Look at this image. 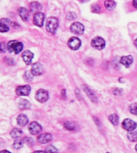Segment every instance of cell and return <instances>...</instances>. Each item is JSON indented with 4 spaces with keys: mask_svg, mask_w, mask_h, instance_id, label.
Masks as SVG:
<instances>
[{
    "mask_svg": "<svg viewBox=\"0 0 137 153\" xmlns=\"http://www.w3.org/2000/svg\"><path fill=\"white\" fill-rule=\"evenodd\" d=\"M7 50H9L11 53H14L15 54L19 53L23 50V45L21 42H19L17 40L10 41L9 42L7 43Z\"/></svg>",
    "mask_w": 137,
    "mask_h": 153,
    "instance_id": "cell-1",
    "label": "cell"
},
{
    "mask_svg": "<svg viewBox=\"0 0 137 153\" xmlns=\"http://www.w3.org/2000/svg\"><path fill=\"white\" fill-rule=\"evenodd\" d=\"M59 26V21L55 17H50L47 19L46 23V29L47 31L50 33H55Z\"/></svg>",
    "mask_w": 137,
    "mask_h": 153,
    "instance_id": "cell-2",
    "label": "cell"
},
{
    "mask_svg": "<svg viewBox=\"0 0 137 153\" xmlns=\"http://www.w3.org/2000/svg\"><path fill=\"white\" fill-rule=\"evenodd\" d=\"M70 30H71V31H72L73 33H75V34L80 35V34H83V33L84 32V26L82 23L76 22H74V23L71 26Z\"/></svg>",
    "mask_w": 137,
    "mask_h": 153,
    "instance_id": "cell-3",
    "label": "cell"
},
{
    "mask_svg": "<svg viewBox=\"0 0 137 153\" xmlns=\"http://www.w3.org/2000/svg\"><path fill=\"white\" fill-rule=\"evenodd\" d=\"M91 45L97 50H103L105 46V41L101 37H96L91 41Z\"/></svg>",
    "mask_w": 137,
    "mask_h": 153,
    "instance_id": "cell-4",
    "label": "cell"
},
{
    "mask_svg": "<svg viewBox=\"0 0 137 153\" xmlns=\"http://www.w3.org/2000/svg\"><path fill=\"white\" fill-rule=\"evenodd\" d=\"M44 19H45V14L42 12H38L34 14L33 22L35 26H39V27L43 26L44 23Z\"/></svg>",
    "mask_w": 137,
    "mask_h": 153,
    "instance_id": "cell-5",
    "label": "cell"
},
{
    "mask_svg": "<svg viewBox=\"0 0 137 153\" xmlns=\"http://www.w3.org/2000/svg\"><path fill=\"white\" fill-rule=\"evenodd\" d=\"M123 128L127 131H134L136 128V123L131 119H125L122 123Z\"/></svg>",
    "mask_w": 137,
    "mask_h": 153,
    "instance_id": "cell-6",
    "label": "cell"
},
{
    "mask_svg": "<svg viewBox=\"0 0 137 153\" xmlns=\"http://www.w3.org/2000/svg\"><path fill=\"white\" fill-rule=\"evenodd\" d=\"M67 45H68L70 49H72L73 50H76L80 47L81 41L79 40L78 38H76V37H72V38H71L68 40Z\"/></svg>",
    "mask_w": 137,
    "mask_h": 153,
    "instance_id": "cell-7",
    "label": "cell"
},
{
    "mask_svg": "<svg viewBox=\"0 0 137 153\" xmlns=\"http://www.w3.org/2000/svg\"><path fill=\"white\" fill-rule=\"evenodd\" d=\"M35 98L38 102H45L48 99V93L46 90H44V89H39L36 93Z\"/></svg>",
    "mask_w": 137,
    "mask_h": 153,
    "instance_id": "cell-8",
    "label": "cell"
},
{
    "mask_svg": "<svg viewBox=\"0 0 137 153\" xmlns=\"http://www.w3.org/2000/svg\"><path fill=\"white\" fill-rule=\"evenodd\" d=\"M29 131H30V133L32 134V135H37L42 131V127L37 122L34 121L31 122L30 125H29Z\"/></svg>",
    "mask_w": 137,
    "mask_h": 153,
    "instance_id": "cell-9",
    "label": "cell"
},
{
    "mask_svg": "<svg viewBox=\"0 0 137 153\" xmlns=\"http://www.w3.org/2000/svg\"><path fill=\"white\" fill-rule=\"evenodd\" d=\"M15 93L19 96H28L31 93V87L27 85L19 86V87H17Z\"/></svg>",
    "mask_w": 137,
    "mask_h": 153,
    "instance_id": "cell-10",
    "label": "cell"
},
{
    "mask_svg": "<svg viewBox=\"0 0 137 153\" xmlns=\"http://www.w3.org/2000/svg\"><path fill=\"white\" fill-rule=\"evenodd\" d=\"M43 72V67L40 63H34L31 67V73L35 76H38V75H41Z\"/></svg>",
    "mask_w": 137,
    "mask_h": 153,
    "instance_id": "cell-11",
    "label": "cell"
},
{
    "mask_svg": "<svg viewBox=\"0 0 137 153\" xmlns=\"http://www.w3.org/2000/svg\"><path fill=\"white\" fill-rule=\"evenodd\" d=\"M52 140V136L50 133H43L39 135L38 140L41 143H47Z\"/></svg>",
    "mask_w": 137,
    "mask_h": 153,
    "instance_id": "cell-12",
    "label": "cell"
},
{
    "mask_svg": "<svg viewBox=\"0 0 137 153\" xmlns=\"http://www.w3.org/2000/svg\"><path fill=\"white\" fill-rule=\"evenodd\" d=\"M22 57H23V59L24 62H25L26 65H30L31 63V62H32L34 54L30 51V50H26V51H24L23 52Z\"/></svg>",
    "mask_w": 137,
    "mask_h": 153,
    "instance_id": "cell-13",
    "label": "cell"
},
{
    "mask_svg": "<svg viewBox=\"0 0 137 153\" xmlns=\"http://www.w3.org/2000/svg\"><path fill=\"white\" fill-rule=\"evenodd\" d=\"M132 62H133V58L131 55H128V56H123L121 58H120V63L124 65L125 67H129L131 65H132Z\"/></svg>",
    "mask_w": 137,
    "mask_h": 153,
    "instance_id": "cell-14",
    "label": "cell"
},
{
    "mask_svg": "<svg viewBox=\"0 0 137 153\" xmlns=\"http://www.w3.org/2000/svg\"><path fill=\"white\" fill-rule=\"evenodd\" d=\"M29 7H30V10H31V12L35 13V14L38 13V12H40L39 10L42 9V6H41V4L37 2H31L30 5H29Z\"/></svg>",
    "mask_w": 137,
    "mask_h": 153,
    "instance_id": "cell-15",
    "label": "cell"
},
{
    "mask_svg": "<svg viewBox=\"0 0 137 153\" xmlns=\"http://www.w3.org/2000/svg\"><path fill=\"white\" fill-rule=\"evenodd\" d=\"M18 12H19V14L20 18H21L23 21H27L29 18V12L28 10L24 8V7H20L19 10H18Z\"/></svg>",
    "mask_w": 137,
    "mask_h": 153,
    "instance_id": "cell-16",
    "label": "cell"
},
{
    "mask_svg": "<svg viewBox=\"0 0 137 153\" xmlns=\"http://www.w3.org/2000/svg\"><path fill=\"white\" fill-rule=\"evenodd\" d=\"M28 122V118L26 115L20 114L19 117H17V124H19V126H25Z\"/></svg>",
    "mask_w": 137,
    "mask_h": 153,
    "instance_id": "cell-17",
    "label": "cell"
},
{
    "mask_svg": "<svg viewBox=\"0 0 137 153\" xmlns=\"http://www.w3.org/2000/svg\"><path fill=\"white\" fill-rule=\"evenodd\" d=\"M115 6H116V3L113 0H106L104 2V7L108 10H112L115 7Z\"/></svg>",
    "mask_w": 137,
    "mask_h": 153,
    "instance_id": "cell-18",
    "label": "cell"
},
{
    "mask_svg": "<svg viewBox=\"0 0 137 153\" xmlns=\"http://www.w3.org/2000/svg\"><path fill=\"white\" fill-rule=\"evenodd\" d=\"M19 107L21 109H28L29 108L31 107V105L29 103L28 100H24V99H21L19 101Z\"/></svg>",
    "mask_w": 137,
    "mask_h": 153,
    "instance_id": "cell-19",
    "label": "cell"
},
{
    "mask_svg": "<svg viewBox=\"0 0 137 153\" xmlns=\"http://www.w3.org/2000/svg\"><path fill=\"white\" fill-rule=\"evenodd\" d=\"M84 88H85L84 90H85V92L87 93V94L88 95L89 98H90L93 102H96V101H97V98H96V96L95 95V93H94L90 88H87V86H84Z\"/></svg>",
    "mask_w": 137,
    "mask_h": 153,
    "instance_id": "cell-20",
    "label": "cell"
},
{
    "mask_svg": "<svg viewBox=\"0 0 137 153\" xmlns=\"http://www.w3.org/2000/svg\"><path fill=\"white\" fill-rule=\"evenodd\" d=\"M22 134H23V131L19 128H14L11 131V136L13 138H18L22 136Z\"/></svg>",
    "mask_w": 137,
    "mask_h": 153,
    "instance_id": "cell-21",
    "label": "cell"
},
{
    "mask_svg": "<svg viewBox=\"0 0 137 153\" xmlns=\"http://www.w3.org/2000/svg\"><path fill=\"white\" fill-rule=\"evenodd\" d=\"M109 120L114 125H117L119 124V117L116 114H111L109 116Z\"/></svg>",
    "mask_w": 137,
    "mask_h": 153,
    "instance_id": "cell-22",
    "label": "cell"
},
{
    "mask_svg": "<svg viewBox=\"0 0 137 153\" xmlns=\"http://www.w3.org/2000/svg\"><path fill=\"white\" fill-rule=\"evenodd\" d=\"M127 138L130 141H137V131H129V133L127 134Z\"/></svg>",
    "mask_w": 137,
    "mask_h": 153,
    "instance_id": "cell-23",
    "label": "cell"
},
{
    "mask_svg": "<svg viewBox=\"0 0 137 153\" xmlns=\"http://www.w3.org/2000/svg\"><path fill=\"white\" fill-rule=\"evenodd\" d=\"M23 141L20 140H17L13 143V148L14 149H19V148H21L23 147Z\"/></svg>",
    "mask_w": 137,
    "mask_h": 153,
    "instance_id": "cell-24",
    "label": "cell"
},
{
    "mask_svg": "<svg viewBox=\"0 0 137 153\" xmlns=\"http://www.w3.org/2000/svg\"><path fill=\"white\" fill-rule=\"evenodd\" d=\"M129 111L132 114L137 115V103H134L130 105Z\"/></svg>",
    "mask_w": 137,
    "mask_h": 153,
    "instance_id": "cell-25",
    "label": "cell"
},
{
    "mask_svg": "<svg viewBox=\"0 0 137 153\" xmlns=\"http://www.w3.org/2000/svg\"><path fill=\"white\" fill-rule=\"evenodd\" d=\"M64 126L65 128L67 129H68V130H74V129H75V125L74 123H72V122L67 121L64 124Z\"/></svg>",
    "mask_w": 137,
    "mask_h": 153,
    "instance_id": "cell-26",
    "label": "cell"
},
{
    "mask_svg": "<svg viewBox=\"0 0 137 153\" xmlns=\"http://www.w3.org/2000/svg\"><path fill=\"white\" fill-rule=\"evenodd\" d=\"M9 30V27L7 26V24L4 23V22H1L0 23V31L2 33H5Z\"/></svg>",
    "mask_w": 137,
    "mask_h": 153,
    "instance_id": "cell-27",
    "label": "cell"
},
{
    "mask_svg": "<svg viewBox=\"0 0 137 153\" xmlns=\"http://www.w3.org/2000/svg\"><path fill=\"white\" fill-rule=\"evenodd\" d=\"M47 152L48 153H58L59 152L57 149H56V148H55V147L52 145L47 147Z\"/></svg>",
    "mask_w": 137,
    "mask_h": 153,
    "instance_id": "cell-28",
    "label": "cell"
},
{
    "mask_svg": "<svg viewBox=\"0 0 137 153\" xmlns=\"http://www.w3.org/2000/svg\"><path fill=\"white\" fill-rule=\"evenodd\" d=\"M91 11L93 12V13H99V12L100 11V7H99L98 5H92V7H91Z\"/></svg>",
    "mask_w": 137,
    "mask_h": 153,
    "instance_id": "cell-29",
    "label": "cell"
},
{
    "mask_svg": "<svg viewBox=\"0 0 137 153\" xmlns=\"http://www.w3.org/2000/svg\"><path fill=\"white\" fill-rule=\"evenodd\" d=\"M23 140L25 141V142H27V143H33V140L31 138H29V137H26V138H24Z\"/></svg>",
    "mask_w": 137,
    "mask_h": 153,
    "instance_id": "cell-30",
    "label": "cell"
},
{
    "mask_svg": "<svg viewBox=\"0 0 137 153\" xmlns=\"http://www.w3.org/2000/svg\"><path fill=\"white\" fill-rule=\"evenodd\" d=\"M6 50H7V49H5L4 43H2V44H1V51H2V53H4Z\"/></svg>",
    "mask_w": 137,
    "mask_h": 153,
    "instance_id": "cell-31",
    "label": "cell"
},
{
    "mask_svg": "<svg viewBox=\"0 0 137 153\" xmlns=\"http://www.w3.org/2000/svg\"><path fill=\"white\" fill-rule=\"evenodd\" d=\"M132 5L134 6L135 8H137V0H133V2H132Z\"/></svg>",
    "mask_w": 137,
    "mask_h": 153,
    "instance_id": "cell-32",
    "label": "cell"
},
{
    "mask_svg": "<svg viewBox=\"0 0 137 153\" xmlns=\"http://www.w3.org/2000/svg\"><path fill=\"white\" fill-rule=\"evenodd\" d=\"M34 153H47L44 151H35Z\"/></svg>",
    "mask_w": 137,
    "mask_h": 153,
    "instance_id": "cell-33",
    "label": "cell"
},
{
    "mask_svg": "<svg viewBox=\"0 0 137 153\" xmlns=\"http://www.w3.org/2000/svg\"><path fill=\"white\" fill-rule=\"evenodd\" d=\"M0 153H11V152H8V151H7V150H3V151H2V152H1Z\"/></svg>",
    "mask_w": 137,
    "mask_h": 153,
    "instance_id": "cell-34",
    "label": "cell"
},
{
    "mask_svg": "<svg viewBox=\"0 0 137 153\" xmlns=\"http://www.w3.org/2000/svg\"><path fill=\"white\" fill-rule=\"evenodd\" d=\"M80 2H88L89 0H79Z\"/></svg>",
    "mask_w": 137,
    "mask_h": 153,
    "instance_id": "cell-35",
    "label": "cell"
},
{
    "mask_svg": "<svg viewBox=\"0 0 137 153\" xmlns=\"http://www.w3.org/2000/svg\"><path fill=\"white\" fill-rule=\"evenodd\" d=\"M135 47L137 48V39L135 41Z\"/></svg>",
    "mask_w": 137,
    "mask_h": 153,
    "instance_id": "cell-36",
    "label": "cell"
},
{
    "mask_svg": "<svg viewBox=\"0 0 137 153\" xmlns=\"http://www.w3.org/2000/svg\"><path fill=\"white\" fill-rule=\"evenodd\" d=\"M135 151H136V152H137V144H136V145H135Z\"/></svg>",
    "mask_w": 137,
    "mask_h": 153,
    "instance_id": "cell-37",
    "label": "cell"
},
{
    "mask_svg": "<svg viewBox=\"0 0 137 153\" xmlns=\"http://www.w3.org/2000/svg\"><path fill=\"white\" fill-rule=\"evenodd\" d=\"M107 153H108V152H107Z\"/></svg>",
    "mask_w": 137,
    "mask_h": 153,
    "instance_id": "cell-38",
    "label": "cell"
}]
</instances>
